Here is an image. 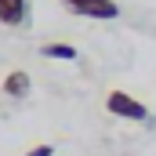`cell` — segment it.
I'll return each mask as SVG.
<instances>
[{"mask_svg": "<svg viewBox=\"0 0 156 156\" xmlns=\"http://www.w3.org/2000/svg\"><path fill=\"white\" fill-rule=\"evenodd\" d=\"M69 15H80V18H98V22H109L120 15L116 0H58Z\"/></svg>", "mask_w": 156, "mask_h": 156, "instance_id": "cell-1", "label": "cell"}, {"mask_svg": "<svg viewBox=\"0 0 156 156\" xmlns=\"http://www.w3.org/2000/svg\"><path fill=\"white\" fill-rule=\"evenodd\" d=\"M105 109L120 120H134V123H142V120L149 116V109L138 102V98H131L127 91H109L105 94Z\"/></svg>", "mask_w": 156, "mask_h": 156, "instance_id": "cell-2", "label": "cell"}, {"mask_svg": "<svg viewBox=\"0 0 156 156\" xmlns=\"http://www.w3.org/2000/svg\"><path fill=\"white\" fill-rule=\"evenodd\" d=\"M29 22V0H0V26L18 29Z\"/></svg>", "mask_w": 156, "mask_h": 156, "instance_id": "cell-3", "label": "cell"}, {"mask_svg": "<svg viewBox=\"0 0 156 156\" xmlns=\"http://www.w3.org/2000/svg\"><path fill=\"white\" fill-rule=\"evenodd\" d=\"M29 87H33V80H29L26 69H11V73L4 76V83H0L4 98H26V94H29Z\"/></svg>", "mask_w": 156, "mask_h": 156, "instance_id": "cell-4", "label": "cell"}, {"mask_svg": "<svg viewBox=\"0 0 156 156\" xmlns=\"http://www.w3.org/2000/svg\"><path fill=\"white\" fill-rule=\"evenodd\" d=\"M40 55H44V58H62V62H76V47L66 44V40H47V44H40Z\"/></svg>", "mask_w": 156, "mask_h": 156, "instance_id": "cell-5", "label": "cell"}, {"mask_svg": "<svg viewBox=\"0 0 156 156\" xmlns=\"http://www.w3.org/2000/svg\"><path fill=\"white\" fill-rule=\"evenodd\" d=\"M26 156H55V145H47V142H44V145H33Z\"/></svg>", "mask_w": 156, "mask_h": 156, "instance_id": "cell-6", "label": "cell"}]
</instances>
